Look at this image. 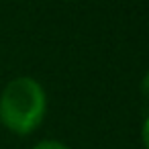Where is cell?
Wrapping results in <instances>:
<instances>
[{
	"label": "cell",
	"instance_id": "cell-4",
	"mask_svg": "<svg viewBox=\"0 0 149 149\" xmlns=\"http://www.w3.org/2000/svg\"><path fill=\"white\" fill-rule=\"evenodd\" d=\"M141 143H143L145 149H149V116L141 125Z\"/></svg>",
	"mask_w": 149,
	"mask_h": 149
},
{
	"label": "cell",
	"instance_id": "cell-3",
	"mask_svg": "<svg viewBox=\"0 0 149 149\" xmlns=\"http://www.w3.org/2000/svg\"><path fill=\"white\" fill-rule=\"evenodd\" d=\"M139 90H141V96H143L145 104L149 106V70L145 72V76H143V80H141V86H139Z\"/></svg>",
	"mask_w": 149,
	"mask_h": 149
},
{
	"label": "cell",
	"instance_id": "cell-2",
	"mask_svg": "<svg viewBox=\"0 0 149 149\" xmlns=\"http://www.w3.org/2000/svg\"><path fill=\"white\" fill-rule=\"evenodd\" d=\"M31 149H72V147L65 145L63 141H57V139H43V141L35 143Z\"/></svg>",
	"mask_w": 149,
	"mask_h": 149
},
{
	"label": "cell",
	"instance_id": "cell-1",
	"mask_svg": "<svg viewBox=\"0 0 149 149\" xmlns=\"http://www.w3.org/2000/svg\"><path fill=\"white\" fill-rule=\"evenodd\" d=\"M45 114L47 94L33 76L13 78L0 92V125L13 135L27 137L35 133Z\"/></svg>",
	"mask_w": 149,
	"mask_h": 149
}]
</instances>
